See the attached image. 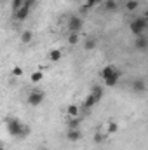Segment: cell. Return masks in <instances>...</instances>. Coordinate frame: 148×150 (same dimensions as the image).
Segmentation results:
<instances>
[{
  "mask_svg": "<svg viewBox=\"0 0 148 150\" xmlns=\"http://www.w3.org/2000/svg\"><path fill=\"white\" fill-rule=\"evenodd\" d=\"M5 126H7L9 134L14 136V138H25L30 133V127L26 124H23L19 119H16V117H7L5 119Z\"/></svg>",
  "mask_w": 148,
  "mask_h": 150,
  "instance_id": "cell-1",
  "label": "cell"
},
{
  "mask_svg": "<svg viewBox=\"0 0 148 150\" xmlns=\"http://www.w3.org/2000/svg\"><path fill=\"white\" fill-rule=\"evenodd\" d=\"M129 28H131V33H132L134 37H141V35H145V32H147V28H148L147 14H145V16H140V18H134V19L131 21Z\"/></svg>",
  "mask_w": 148,
  "mask_h": 150,
  "instance_id": "cell-2",
  "label": "cell"
},
{
  "mask_svg": "<svg viewBox=\"0 0 148 150\" xmlns=\"http://www.w3.org/2000/svg\"><path fill=\"white\" fill-rule=\"evenodd\" d=\"M44 93L42 91H38V89H33V91H30V94H28V98H26V103L30 105V107H40L42 103H44Z\"/></svg>",
  "mask_w": 148,
  "mask_h": 150,
  "instance_id": "cell-3",
  "label": "cell"
},
{
  "mask_svg": "<svg viewBox=\"0 0 148 150\" xmlns=\"http://www.w3.org/2000/svg\"><path fill=\"white\" fill-rule=\"evenodd\" d=\"M82 26H84V19L80 16H70V19H68V30H70V33H80Z\"/></svg>",
  "mask_w": 148,
  "mask_h": 150,
  "instance_id": "cell-4",
  "label": "cell"
},
{
  "mask_svg": "<svg viewBox=\"0 0 148 150\" xmlns=\"http://www.w3.org/2000/svg\"><path fill=\"white\" fill-rule=\"evenodd\" d=\"M66 140L68 142H78V140H82V131H80V127H73V129H68L66 131Z\"/></svg>",
  "mask_w": 148,
  "mask_h": 150,
  "instance_id": "cell-5",
  "label": "cell"
},
{
  "mask_svg": "<svg viewBox=\"0 0 148 150\" xmlns=\"http://www.w3.org/2000/svg\"><path fill=\"white\" fill-rule=\"evenodd\" d=\"M134 49L140 51V52H145V51L148 49V38L145 37V35L136 37V40H134Z\"/></svg>",
  "mask_w": 148,
  "mask_h": 150,
  "instance_id": "cell-6",
  "label": "cell"
},
{
  "mask_svg": "<svg viewBox=\"0 0 148 150\" xmlns=\"http://www.w3.org/2000/svg\"><path fill=\"white\" fill-rule=\"evenodd\" d=\"M132 91L138 93V94H143V93L147 91V82H145L143 79H134V82H132Z\"/></svg>",
  "mask_w": 148,
  "mask_h": 150,
  "instance_id": "cell-7",
  "label": "cell"
},
{
  "mask_svg": "<svg viewBox=\"0 0 148 150\" xmlns=\"http://www.w3.org/2000/svg\"><path fill=\"white\" fill-rule=\"evenodd\" d=\"M120 75H122V74H120L118 70H115V74H113V75L106 77V79H103V80H105V86H106V87H113V86H117V84H118Z\"/></svg>",
  "mask_w": 148,
  "mask_h": 150,
  "instance_id": "cell-8",
  "label": "cell"
},
{
  "mask_svg": "<svg viewBox=\"0 0 148 150\" xmlns=\"http://www.w3.org/2000/svg\"><path fill=\"white\" fill-rule=\"evenodd\" d=\"M28 16H30V9H28V7H25V5H23V7H19V9L14 12V18H16L18 21H25Z\"/></svg>",
  "mask_w": 148,
  "mask_h": 150,
  "instance_id": "cell-9",
  "label": "cell"
},
{
  "mask_svg": "<svg viewBox=\"0 0 148 150\" xmlns=\"http://www.w3.org/2000/svg\"><path fill=\"white\" fill-rule=\"evenodd\" d=\"M66 115H68V117H80V108H78V105H77V103H70V105L66 107Z\"/></svg>",
  "mask_w": 148,
  "mask_h": 150,
  "instance_id": "cell-10",
  "label": "cell"
},
{
  "mask_svg": "<svg viewBox=\"0 0 148 150\" xmlns=\"http://www.w3.org/2000/svg\"><path fill=\"white\" fill-rule=\"evenodd\" d=\"M96 103H98V100H96V98H94V96H92V94L89 93V94H87V98L84 100V103H82V107L89 110V108H92V107H94Z\"/></svg>",
  "mask_w": 148,
  "mask_h": 150,
  "instance_id": "cell-11",
  "label": "cell"
},
{
  "mask_svg": "<svg viewBox=\"0 0 148 150\" xmlns=\"http://www.w3.org/2000/svg\"><path fill=\"white\" fill-rule=\"evenodd\" d=\"M61 58H63V52H61L59 49H52V51L49 52V59H51L52 63H58V61H61Z\"/></svg>",
  "mask_w": 148,
  "mask_h": 150,
  "instance_id": "cell-12",
  "label": "cell"
},
{
  "mask_svg": "<svg viewBox=\"0 0 148 150\" xmlns=\"http://www.w3.org/2000/svg\"><path fill=\"white\" fill-rule=\"evenodd\" d=\"M96 45H98V42H96V38H92V37H87L85 42H84V49L85 51H94Z\"/></svg>",
  "mask_w": 148,
  "mask_h": 150,
  "instance_id": "cell-13",
  "label": "cell"
},
{
  "mask_svg": "<svg viewBox=\"0 0 148 150\" xmlns=\"http://www.w3.org/2000/svg\"><path fill=\"white\" fill-rule=\"evenodd\" d=\"M19 40H21V44H25V45H26V44H30V42L33 40V33H32L30 30H25V32L21 33Z\"/></svg>",
  "mask_w": 148,
  "mask_h": 150,
  "instance_id": "cell-14",
  "label": "cell"
},
{
  "mask_svg": "<svg viewBox=\"0 0 148 150\" xmlns=\"http://www.w3.org/2000/svg\"><path fill=\"white\" fill-rule=\"evenodd\" d=\"M115 67L113 65H106V67H103V70H101V79H106V77H110V75L115 74Z\"/></svg>",
  "mask_w": 148,
  "mask_h": 150,
  "instance_id": "cell-15",
  "label": "cell"
},
{
  "mask_svg": "<svg viewBox=\"0 0 148 150\" xmlns=\"http://www.w3.org/2000/svg\"><path fill=\"white\" fill-rule=\"evenodd\" d=\"M103 93H105V91H103V87H101V86H94V87L91 89V94H92V96H94L98 101L103 98Z\"/></svg>",
  "mask_w": 148,
  "mask_h": 150,
  "instance_id": "cell-16",
  "label": "cell"
},
{
  "mask_svg": "<svg viewBox=\"0 0 148 150\" xmlns=\"http://www.w3.org/2000/svg\"><path fill=\"white\" fill-rule=\"evenodd\" d=\"M103 9L105 11H117V0H105L103 2Z\"/></svg>",
  "mask_w": 148,
  "mask_h": 150,
  "instance_id": "cell-17",
  "label": "cell"
},
{
  "mask_svg": "<svg viewBox=\"0 0 148 150\" xmlns=\"http://www.w3.org/2000/svg\"><path fill=\"white\" fill-rule=\"evenodd\" d=\"M80 122H82V117H70V122H68V129L80 127Z\"/></svg>",
  "mask_w": 148,
  "mask_h": 150,
  "instance_id": "cell-18",
  "label": "cell"
},
{
  "mask_svg": "<svg viewBox=\"0 0 148 150\" xmlns=\"http://www.w3.org/2000/svg\"><path fill=\"white\" fill-rule=\"evenodd\" d=\"M138 5H140L138 0H127V2H125V9H127L129 12H134V11L138 9Z\"/></svg>",
  "mask_w": 148,
  "mask_h": 150,
  "instance_id": "cell-19",
  "label": "cell"
},
{
  "mask_svg": "<svg viewBox=\"0 0 148 150\" xmlns=\"http://www.w3.org/2000/svg\"><path fill=\"white\" fill-rule=\"evenodd\" d=\"M117 131H118V124H117V122L111 120V122L106 124V134H115Z\"/></svg>",
  "mask_w": 148,
  "mask_h": 150,
  "instance_id": "cell-20",
  "label": "cell"
},
{
  "mask_svg": "<svg viewBox=\"0 0 148 150\" xmlns=\"http://www.w3.org/2000/svg\"><path fill=\"white\" fill-rule=\"evenodd\" d=\"M80 40V33H68V44L70 45H77Z\"/></svg>",
  "mask_w": 148,
  "mask_h": 150,
  "instance_id": "cell-21",
  "label": "cell"
},
{
  "mask_svg": "<svg viewBox=\"0 0 148 150\" xmlns=\"http://www.w3.org/2000/svg\"><path fill=\"white\" fill-rule=\"evenodd\" d=\"M101 0H85V5L82 7V11H87V9H92V7H96L98 4H99Z\"/></svg>",
  "mask_w": 148,
  "mask_h": 150,
  "instance_id": "cell-22",
  "label": "cell"
},
{
  "mask_svg": "<svg viewBox=\"0 0 148 150\" xmlns=\"http://www.w3.org/2000/svg\"><path fill=\"white\" fill-rule=\"evenodd\" d=\"M30 79H32V82H35V84H37V82H40V80L44 79V74H42V72H33Z\"/></svg>",
  "mask_w": 148,
  "mask_h": 150,
  "instance_id": "cell-23",
  "label": "cell"
},
{
  "mask_svg": "<svg viewBox=\"0 0 148 150\" xmlns=\"http://www.w3.org/2000/svg\"><path fill=\"white\" fill-rule=\"evenodd\" d=\"M11 7H12V12H16L19 7H23V0H12L11 2Z\"/></svg>",
  "mask_w": 148,
  "mask_h": 150,
  "instance_id": "cell-24",
  "label": "cell"
},
{
  "mask_svg": "<svg viewBox=\"0 0 148 150\" xmlns=\"http://www.w3.org/2000/svg\"><path fill=\"white\" fill-rule=\"evenodd\" d=\"M11 74L14 75V77H21V75H23V68H21V67H14Z\"/></svg>",
  "mask_w": 148,
  "mask_h": 150,
  "instance_id": "cell-25",
  "label": "cell"
},
{
  "mask_svg": "<svg viewBox=\"0 0 148 150\" xmlns=\"http://www.w3.org/2000/svg\"><path fill=\"white\" fill-rule=\"evenodd\" d=\"M35 4H37V0H23V5H25V7H28L30 11H32V7H33Z\"/></svg>",
  "mask_w": 148,
  "mask_h": 150,
  "instance_id": "cell-26",
  "label": "cell"
},
{
  "mask_svg": "<svg viewBox=\"0 0 148 150\" xmlns=\"http://www.w3.org/2000/svg\"><path fill=\"white\" fill-rule=\"evenodd\" d=\"M103 140H105V136H103V134H101V133H98V134H96V136H94V142H96V143H101V142H103Z\"/></svg>",
  "mask_w": 148,
  "mask_h": 150,
  "instance_id": "cell-27",
  "label": "cell"
},
{
  "mask_svg": "<svg viewBox=\"0 0 148 150\" xmlns=\"http://www.w3.org/2000/svg\"><path fill=\"white\" fill-rule=\"evenodd\" d=\"M2 147H4V145H2V143H0V149H2Z\"/></svg>",
  "mask_w": 148,
  "mask_h": 150,
  "instance_id": "cell-28",
  "label": "cell"
},
{
  "mask_svg": "<svg viewBox=\"0 0 148 150\" xmlns=\"http://www.w3.org/2000/svg\"><path fill=\"white\" fill-rule=\"evenodd\" d=\"M0 150H5V149H4V147H2V149H0Z\"/></svg>",
  "mask_w": 148,
  "mask_h": 150,
  "instance_id": "cell-29",
  "label": "cell"
},
{
  "mask_svg": "<svg viewBox=\"0 0 148 150\" xmlns=\"http://www.w3.org/2000/svg\"><path fill=\"white\" fill-rule=\"evenodd\" d=\"M75 2H80V0H75Z\"/></svg>",
  "mask_w": 148,
  "mask_h": 150,
  "instance_id": "cell-30",
  "label": "cell"
}]
</instances>
